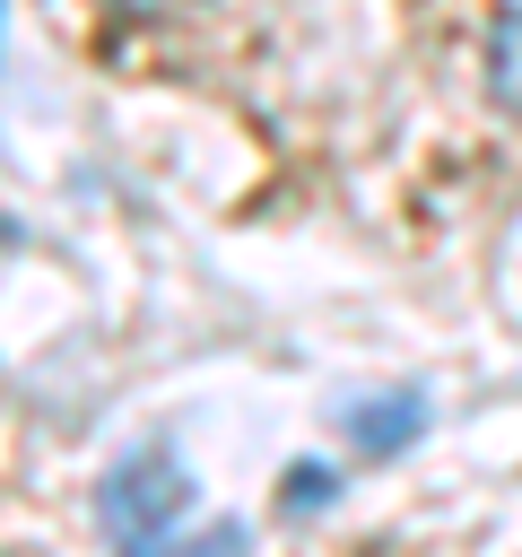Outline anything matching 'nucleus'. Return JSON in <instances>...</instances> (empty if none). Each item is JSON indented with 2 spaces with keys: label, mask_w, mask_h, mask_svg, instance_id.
<instances>
[{
  "label": "nucleus",
  "mask_w": 522,
  "mask_h": 557,
  "mask_svg": "<svg viewBox=\"0 0 522 557\" xmlns=\"http://www.w3.org/2000/svg\"><path fill=\"white\" fill-rule=\"evenodd\" d=\"M183 505H191V479H183L174 444H139V453H122V461L104 470V496H96V513H104L113 548L174 531V522H183Z\"/></svg>",
  "instance_id": "f257e3e1"
},
{
  "label": "nucleus",
  "mask_w": 522,
  "mask_h": 557,
  "mask_svg": "<svg viewBox=\"0 0 522 557\" xmlns=\"http://www.w3.org/2000/svg\"><path fill=\"white\" fill-rule=\"evenodd\" d=\"M418 426H426V400L418 392H374V400H348L339 409V435L365 461H391L400 444H418Z\"/></svg>",
  "instance_id": "f03ea898"
},
{
  "label": "nucleus",
  "mask_w": 522,
  "mask_h": 557,
  "mask_svg": "<svg viewBox=\"0 0 522 557\" xmlns=\"http://www.w3.org/2000/svg\"><path fill=\"white\" fill-rule=\"evenodd\" d=\"M278 496H287V513H313V505H331V470H322V461H296Z\"/></svg>",
  "instance_id": "39448f33"
},
{
  "label": "nucleus",
  "mask_w": 522,
  "mask_h": 557,
  "mask_svg": "<svg viewBox=\"0 0 522 557\" xmlns=\"http://www.w3.org/2000/svg\"><path fill=\"white\" fill-rule=\"evenodd\" d=\"M487 96L505 113H522V0L496 9V26H487Z\"/></svg>",
  "instance_id": "7ed1b4c3"
},
{
  "label": "nucleus",
  "mask_w": 522,
  "mask_h": 557,
  "mask_svg": "<svg viewBox=\"0 0 522 557\" xmlns=\"http://www.w3.org/2000/svg\"><path fill=\"white\" fill-rule=\"evenodd\" d=\"M122 557H252V540H244V522H209V531H157V540H130Z\"/></svg>",
  "instance_id": "20e7f679"
}]
</instances>
